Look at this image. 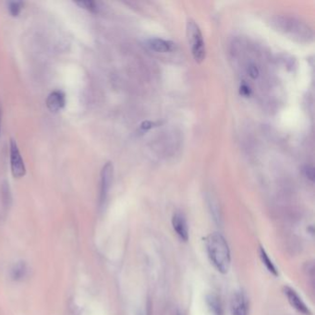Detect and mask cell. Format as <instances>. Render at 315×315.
I'll return each instance as SVG.
<instances>
[{
    "instance_id": "17",
    "label": "cell",
    "mask_w": 315,
    "mask_h": 315,
    "mask_svg": "<svg viewBox=\"0 0 315 315\" xmlns=\"http://www.w3.org/2000/svg\"><path fill=\"white\" fill-rule=\"evenodd\" d=\"M240 94H241L242 96H250V94H251V90H250V88H249L247 85L243 84V85H241V87H240Z\"/></svg>"
},
{
    "instance_id": "4",
    "label": "cell",
    "mask_w": 315,
    "mask_h": 315,
    "mask_svg": "<svg viewBox=\"0 0 315 315\" xmlns=\"http://www.w3.org/2000/svg\"><path fill=\"white\" fill-rule=\"evenodd\" d=\"M114 168L111 162H107L105 164L101 171V188H100V204L102 205L105 201L107 193L109 191L110 186L113 179Z\"/></svg>"
},
{
    "instance_id": "3",
    "label": "cell",
    "mask_w": 315,
    "mask_h": 315,
    "mask_svg": "<svg viewBox=\"0 0 315 315\" xmlns=\"http://www.w3.org/2000/svg\"><path fill=\"white\" fill-rule=\"evenodd\" d=\"M10 167L14 178H21L25 175L26 168L21 158V153L18 148V144L14 141H10Z\"/></svg>"
},
{
    "instance_id": "13",
    "label": "cell",
    "mask_w": 315,
    "mask_h": 315,
    "mask_svg": "<svg viewBox=\"0 0 315 315\" xmlns=\"http://www.w3.org/2000/svg\"><path fill=\"white\" fill-rule=\"evenodd\" d=\"M9 11L12 16H18L21 12V8H22V2L21 1H13L10 2L8 5Z\"/></svg>"
},
{
    "instance_id": "18",
    "label": "cell",
    "mask_w": 315,
    "mask_h": 315,
    "mask_svg": "<svg viewBox=\"0 0 315 315\" xmlns=\"http://www.w3.org/2000/svg\"><path fill=\"white\" fill-rule=\"evenodd\" d=\"M155 125H156V124L150 122V121H145V122L142 124L141 128H142L143 130H149V129H152Z\"/></svg>"
},
{
    "instance_id": "6",
    "label": "cell",
    "mask_w": 315,
    "mask_h": 315,
    "mask_svg": "<svg viewBox=\"0 0 315 315\" xmlns=\"http://www.w3.org/2000/svg\"><path fill=\"white\" fill-rule=\"evenodd\" d=\"M172 226L180 240L184 241L189 240V226L185 216L181 212L174 213L172 217Z\"/></svg>"
},
{
    "instance_id": "16",
    "label": "cell",
    "mask_w": 315,
    "mask_h": 315,
    "mask_svg": "<svg viewBox=\"0 0 315 315\" xmlns=\"http://www.w3.org/2000/svg\"><path fill=\"white\" fill-rule=\"evenodd\" d=\"M248 72H249V75L251 76L253 79H256V78H258V76H259V69H258V68H257L255 65H254V64H252V65L249 66Z\"/></svg>"
},
{
    "instance_id": "19",
    "label": "cell",
    "mask_w": 315,
    "mask_h": 315,
    "mask_svg": "<svg viewBox=\"0 0 315 315\" xmlns=\"http://www.w3.org/2000/svg\"><path fill=\"white\" fill-rule=\"evenodd\" d=\"M0 131H1V109H0Z\"/></svg>"
},
{
    "instance_id": "2",
    "label": "cell",
    "mask_w": 315,
    "mask_h": 315,
    "mask_svg": "<svg viewBox=\"0 0 315 315\" xmlns=\"http://www.w3.org/2000/svg\"><path fill=\"white\" fill-rule=\"evenodd\" d=\"M187 36L195 61L198 63L204 61L206 58V45L198 24L192 19L187 22Z\"/></svg>"
},
{
    "instance_id": "15",
    "label": "cell",
    "mask_w": 315,
    "mask_h": 315,
    "mask_svg": "<svg viewBox=\"0 0 315 315\" xmlns=\"http://www.w3.org/2000/svg\"><path fill=\"white\" fill-rule=\"evenodd\" d=\"M305 176L312 181L315 180V168L312 165H306L304 168Z\"/></svg>"
},
{
    "instance_id": "7",
    "label": "cell",
    "mask_w": 315,
    "mask_h": 315,
    "mask_svg": "<svg viewBox=\"0 0 315 315\" xmlns=\"http://www.w3.org/2000/svg\"><path fill=\"white\" fill-rule=\"evenodd\" d=\"M230 309L232 315H248L246 297L242 291H237L231 298Z\"/></svg>"
},
{
    "instance_id": "1",
    "label": "cell",
    "mask_w": 315,
    "mask_h": 315,
    "mask_svg": "<svg viewBox=\"0 0 315 315\" xmlns=\"http://www.w3.org/2000/svg\"><path fill=\"white\" fill-rule=\"evenodd\" d=\"M206 250L212 265L221 274H226L231 264L229 247L219 233H212L206 239Z\"/></svg>"
},
{
    "instance_id": "5",
    "label": "cell",
    "mask_w": 315,
    "mask_h": 315,
    "mask_svg": "<svg viewBox=\"0 0 315 315\" xmlns=\"http://www.w3.org/2000/svg\"><path fill=\"white\" fill-rule=\"evenodd\" d=\"M284 291H285V295H286V297H287V299H288L289 304H290L296 311H298L299 313H301L302 315H312V313H311V311H310L308 306L304 303V302L302 301V298L295 291L294 289H292L291 288H288V287H286L285 289H284Z\"/></svg>"
},
{
    "instance_id": "8",
    "label": "cell",
    "mask_w": 315,
    "mask_h": 315,
    "mask_svg": "<svg viewBox=\"0 0 315 315\" xmlns=\"http://www.w3.org/2000/svg\"><path fill=\"white\" fill-rule=\"evenodd\" d=\"M66 103L65 95L60 91L52 92L47 99V105L52 112H57L62 109Z\"/></svg>"
},
{
    "instance_id": "10",
    "label": "cell",
    "mask_w": 315,
    "mask_h": 315,
    "mask_svg": "<svg viewBox=\"0 0 315 315\" xmlns=\"http://www.w3.org/2000/svg\"><path fill=\"white\" fill-rule=\"evenodd\" d=\"M206 302L211 309L212 313L215 315H222V304L218 297L216 295L210 294L206 297Z\"/></svg>"
},
{
    "instance_id": "14",
    "label": "cell",
    "mask_w": 315,
    "mask_h": 315,
    "mask_svg": "<svg viewBox=\"0 0 315 315\" xmlns=\"http://www.w3.org/2000/svg\"><path fill=\"white\" fill-rule=\"evenodd\" d=\"M77 4L80 5L81 7L87 8L90 11H96L97 10L96 3L94 1H81V2H77Z\"/></svg>"
},
{
    "instance_id": "12",
    "label": "cell",
    "mask_w": 315,
    "mask_h": 315,
    "mask_svg": "<svg viewBox=\"0 0 315 315\" xmlns=\"http://www.w3.org/2000/svg\"><path fill=\"white\" fill-rule=\"evenodd\" d=\"M260 257L261 260H262V263L264 264V266L266 267L268 271H269L271 274H274V275H277L278 273H277V270H276V268L274 266L273 262L269 258V256H268V254H266V252L264 251V249L262 248V247L260 248Z\"/></svg>"
},
{
    "instance_id": "9",
    "label": "cell",
    "mask_w": 315,
    "mask_h": 315,
    "mask_svg": "<svg viewBox=\"0 0 315 315\" xmlns=\"http://www.w3.org/2000/svg\"><path fill=\"white\" fill-rule=\"evenodd\" d=\"M147 46L158 53H167L172 49V43L160 38H151L147 41Z\"/></svg>"
},
{
    "instance_id": "11",
    "label": "cell",
    "mask_w": 315,
    "mask_h": 315,
    "mask_svg": "<svg viewBox=\"0 0 315 315\" xmlns=\"http://www.w3.org/2000/svg\"><path fill=\"white\" fill-rule=\"evenodd\" d=\"M26 274H27L26 263L24 262H20L12 269L11 276L13 280L21 281L26 276Z\"/></svg>"
},
{
    "instance_id": "20",
    "label": "cell",
    "mask_w": 315,
    "mask_h": 315,
    "mask_svg": "<svg viewBox=\"0 0 315 315\" xmlns=\"http://www.w3.org/2000/svg\"><path fill=\"white\" fill-rule=\"evenodd\" d=\"M177 315H182L181 313H179V312H178V314H177Z\"/></svg>"
}]
</instances>
